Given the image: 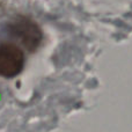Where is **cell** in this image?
Here are the masks:
<instances>
[{
    "label": "cell",
    "instance_id": "1",
    "mask_svg": "<svg viewBox=\"0 0 132 132\" xmlns=\"http://www.w3.org/2000/svg\"><path fill=\"white\" fill-rule=\"evenodd\" d=\"M4 30L8 41L18 44L28 53L36 52L41 48L44 39L41 26L32 18L22 14H19L7 21Z\"/></svg>",
    "mask_w": 132,
    "mask_h": 132
},
{
    "label": "cell",
    "instance_id": "2",
    "mask_svg": "<svg viewBox=\"0 0 132 132\" xmlns=\"http://www.w3.org/2000/svg\"><path fill=\"white\" fill-rule=\"evenodd\" d=\"M26 51L12 41L0 42V77L12 79L23 71Z\"/></svg>",
    "mask_w": 132,
    "mask_h": 132
}]
</instances>
